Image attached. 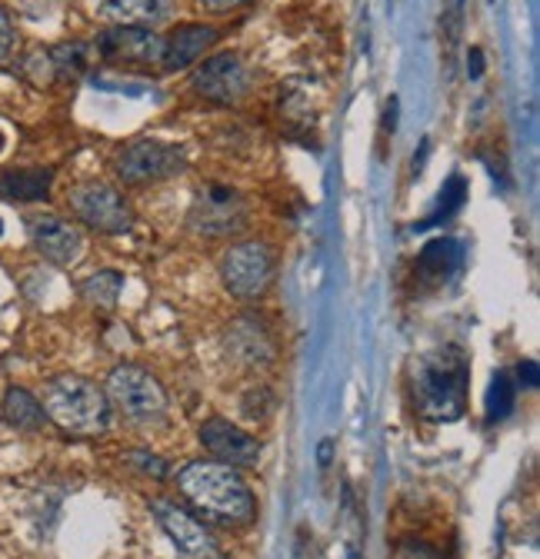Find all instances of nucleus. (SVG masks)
Segmentation results:
<instances>
[{
    "instance_id": "nucleus-1",
    "label": "nucleus",
    "mask_w": 540,
    "mask_h": 559,
    "mask_svg": "<svg viewBox=\"0 0 540 559\" xmlns=\"http://www.w3.org/2000/svg\"><path fill=\"white\" fill-rule=\"evenodd\" d=\"M177 489L184 500L211 523L221 526H250L257 503L244 476L218 460H193L177 473Z\"/></svg>"
},
{
    "instance_id": "nucleus-2",
    "label": "nucleus",
    "mask_w": 540,
    "mask_h": 559,
    "mask_svg": "<svg viewBox=\"0 0 540 559\" xmlns=\"http://www.w3.org/2000/svg\"><path fill=\"white\" fill-rule=\"evenodd\" d=\"M467 360L460 349L447 346L434 357H424L414 370V403L421 416L434 424H450L463 416L467 406Z\"/></svg>"
},
{
    "instance_id": "nucleus-3",
    "label": "nucleus",
    "mask_w": 540,
    "mask_h": 559,
    "mask_svg": "<svg viewBox=\"0 0 540 559\" xmlns=\"http://www.w3.org/2000/svg\"><path fill=\"white\" fill-rule=\"evenodd\" d=\"M44 413L67 433L97 437L110 424V403L97 383L78 373L54 377L44 386Z\"/></svg>"
},
{
    "instance_id": "nucleus-4",
    "label": "nucleus",
    "mask_w": 540,
    "mask_h": 559,
    "mask_svg": "<svg viewBox=\"0 0 540 559\" xmlns=\"http://www.w3.org/2000/svg\"><path fill=\"white\" fill-rule=\"evenodd\" d=\"M104 396L133 427H154L167 413V393L157 383V377L133 364H120L110 370L104 383Z\"/></svg>"
},
{
    "instance_id": "nucleus-5",
    "label": "nucleus",
    "mask_w": 540,
    "mask_h": 559,
    "mask_svg": "<svg viewBox=\"0 0 540 559\" xmlns=\"http://www.w3.org/2000/svg\"><path fill=\"white\" fill-rule=\"evenodd\" d=\"M67 206L71 214L87 224L97 234H127L133 227V210L127 203V197L101 180H87L78 183L71 193H67Z\"/></svg>"
},
{
    "instance_id": "nucleus-6",
    "label": "nucleus",
    "mask_w": 540,
    "mask_h": 559,
    "mask_svg": "<svg viewBox=\"0 0 540 559\" xmlns=\"http://www.w3.org/2000/svg\"><path fill=\"white\" fill-rule=\"evenodd\" d=\"M221 280L231 297L257 300L267 294L270 280H274V253L257 240L237 243L221 257Z\"/></svg>"
},
{
    "instance_id": "nucleus-7",
    "label": "nucleus",
    "mask_w": 540,
    "mask_h": 559,
    "mask_svg": "<svg viewBox=\"0 0 540 559\" xmlns=\"http://www.w3.org/2000/svg\"><path fill=\"white\" fill-rule=\"evenodd\" d=\"M187 224L200 237H231V234H240L247 227V203L231 187H208V190L197 193Z\"/></svg>"
},
{
    "instance_id": "nucleus-8",
    "label": "nucleus",
    "mask_w": 540,
    "mask_h": 559,
    "mask_svg": "<svg viewBox=\"0 0 540 559\" xmlns=\"http://www.w3.org/2000/svg\"><path fill=\"white\" fill-rule=\"evenodd\" d=\"M187 170V157L180 147L171 144H157V140H141L120 154L117 160V177L127 187H148V183H161L171 177H180Z\"/></svg>"
},
{
    "instance_id": "nucleus-9",
    "label": "nucleus",
    "mask_w": 540,
    "mask_h": 559,
    "mask_svg": "<svg viewBox=\"0 0 540 559\" xmlns=\"http://www.w3.org/2000/svg\"><path fill=\"white\" fill-rule=\"evenodd\" d=\"M190 87L204 100L237 104L247 94V70L234 50H221L204 63H197V70L190 74Z\"/></svg>"
},
{
    "instance_id": "nucleus-10",
    "label": "nucleus",
    "mask_w": 540,
    "mask_h": 559,
    "mask_svg": "<svg viewBox=\"0 0 540 559\" xmlns=\"http://www.w3.org/2000/svg\"><path fill=\"white\" fill-rule=\"evenodd\" d=\"M97 57L110 63H130V67H161L164 60V37H157L151 27H110L94 44Z\"/></svg>"
},
{
    "instance_id": "nucleus-11",
    "label": "nucleus",
    "mask_w": 540,
    "mask_h": 559,
    "mask_svg": "<svg viewBox=\"0 0 540 559\" xmlns=\"http://www.w3.org/2000/svg\"><path fill=\"white\" fill-rule=\"evenodd\" d=\"M154 520L161 523V530L171 536V543L177 546L180 559H218V543L208 533V526L193 520L184 507L171 503V500H154L151 503Z\"/></svg>"
},
{
    "instance_id": "nucleus-12",
    "label": "nucleus",
    "mask_w": 540,
    "mask_h": 559,
    "mask_svg": "<svg viewBox=\"0 0 540 559\" xmlns=\"http://www.w3.org/2000/svg\"><path fill=\"white\" fill-rule=\"evenodd\" d=\"M27 234L37 247V253L57 266H71L81 260L84 253V234L71 224V221H60L54 214H37L27 221Z\"/></svg>"
},
{
    "instance_id": "nucleus-13",
    "label": "nucleus",
    "mask_w": 540,
    "mask_h": 559,
    "mask_svg": "<svg viewBox=\"0 0 540 559\" xmlns=\"http://www.w3.org/2000/svg\"><path fill=\"white\" fill-rule=\"evenodd\" d=\"M200 447H204L218 463H227V466H257L260 460V443L244 433L240 427H234L231 419H208L204 427H200Z\"/></svg>"
},
{
    "instance_id": "nucleus-14",
    "label": "nucleus",
    "mask_w": 540,
    "mask_h": 559,
    "mask_svg": "<svg viewBox=\"0 0 540 559\" xmlns=\"http://www.w3.org/2000/svg\"><path fill=\"white\" fill-rule=\"evenodd\" d=\"M218 40V31L214 27H204V24H177L167 37H164V60H161V70H187L193 67L204 50Z\"/></svg>"
},
{
    "instance_id": "nucleus-15",
    "label": "nucleus",
    "mask_w": 540,
    "mask_h": 559,
    "mask_svg": "<svg viewBox=\"0 0 540 559\" xmlns=\"http://www.w3.org/2000/svg\"><path fill=\"white\" fill-rule=\"evenodd\" d=\"M174 14V0H104L101 17L114 27H157Z\"/></svg>"
},
{
    "instance_id": "nucleus-16",
    "label": "nucleus",
    "mask_w": 540,
    "mask_h": 559,
    "mask_svg": "<svg viewBox=\"0 0 540 559\" xmlns=\"http://www.w3.org/2000/svg\"><path fill=\"white\" fill-rule=\"evenodd\" d=\"M0 416H4V424L11 430H17V433H37L47 424L44 403L31 390H24V386H11L4 393V403H0Z\"/></svg>"
},
{
    "instance_id": "nucleus-17",
    "label": "nucleus",
    "mask_w": 540,
    "mask_h": 559,
    "mask_svg": "<svg viewBox=\"0 0 540 559\" xmlns=\"http://www.w3.org/2000/svg\"><path fill=\"white\" fill-rule=\"evenodd\" d=\"M54 174L44 167L34 170H8L0 174V200H11V203H37L50 193Z\"/></svg>"
},
{
    "instance_id": "nucleus-18",
    "label": "nucleus",
    "mask_w": 540,
    "mask_h": 559,
    "mask_svg": "<svg viewBox=\"0 0 540 559\" xmlns=\"http://www.w3.org/2000/svg\"><path fill=\"white\" fill-rule=\"evenodd\" d=\"M50 53V67H54V81H78L87 74L91 67V57L97 53L94 44H84V40H67V44H57L47 50Z\"/></svg>"
},
{
    "instance_id": "nucleus-19",
    "label": "nucleus",
    "mask_w": 540,
    "mask_h": 559,
    "mask_svg": "<svg viewBox=\"0 0 540 559\" xmlns=\"http://www.w3.org/2000/svg\"><path fill=\"white\" fill-rule=\"evenodd\" d=\"M120 290H124V276L117 270H101V273L87 276L84 287H81V294L87 297V304L104 307V310H110L117 304Z\"/></svg>"
},
{
    "instance_id": "nucleus-20",
    "label": "nucleus",
    "mask_w": 540,
    "mask_h": 559,
    "mask_svg": "<svg viewBox=\"0 0 540 559\" xmlns=\"http://www.w3.org/2000/svg\"><path fill=\"white\" fill-rule=\"evenodd\" d=\"M457 260H460V247L454 240H434L421 253V270H431L434 276H447L450 266H457Z\"/></svg>"
},
{
    "instance_id": "nucleus-21",
    "label": "nucleus",
    "mask_w": 540,
    "mask_h": 559,
    "mask_svg": "<svg viewBox=\"0 0 540 559\" xmlns=\"http://www.w3.org/2000/svg\"><path fill=\"white\" fill-rule=\"evenodd\" d=\"M510 409H514V386H510L507 373H497V380L488 393V413H491V419H504Z\"/></svg>"
},
{
    "instance_id": "nucleus-22",
    "label": "nucleus",
    "mask_w": 540,
    "mask_h": 559,
    "mask_svg": "<svg viewBox=\"0 0 540 559\" xmlns=\"http://www.w3.org/2000/svg\"><path fill=\"white\" fill-rule=\"evenodd\" d=\"M127 463H130V466H138L144 476H154V479H164V476L171 473V469H167V463H164L161 456H154V453H141V450H138V453H127Z\"/></svg>"
},
{
    "instance_id": "nucleus-23",
    "label": "nucleus",
    "mask_w": 540,
    "mask_h": 559,
    "mask_svg": "<svg viewBox=\"0 0 540 559\" xmlns=\"http://www.w3.org/2000/svg\"><path fill=\"white\" fill-rule=\"evenodd\" d=\"M394 559H441V552L427 543H418V539H403L397 546V556Z\"/></svg>"
},
{
    "instance_id": "nucleus-24",
    "label": "nucleus",
    "mask_w": 540,
    "mask_h": 559,
    "mask_svg": "<svg viewBox=\"0 0 540 559\" xmlns=\"http://www.w3.org/2000/svg\"><path fill=\"white\" fill-rule=\"evenodd\" d=\"M14 40H17V31H14V21L8 11H0V60H4L11 50H14Z\"/></svg>"
},
{
    "instance_id": "nucleus-25",
    "label": "nucleus",
    "mask_w": 540,
    "mask_h": 559,
    "mask_svg": "<svg viewBox=\"0 0 540 559\" xmlns=\"http://www.w3.org/2000/svg\"><path fill=\"white\" fill-rule=\"evenodd\" d=\"M208 11H214V14H224V11H237V8H247V4H254V0H200Z\"/></svg>"
},
{
    "instance_id": "nucleus-26",
    "label": "nucleus",
    "mask_w": 540,
    "mask_h": 559,
    "mask_svg": "<svg viewBox=\"0 0 540 559\" xmlns=\"http://www.w3.org/2000/svg\"><path fill=\"white\" fill-rule=\"evenodd\" d=\"M517 377H520V383H524L527 390H533V386H537V364H533V360H527V364H520V370H517Z\"/></svg>"
},
{
    "instance_id": "nucleus-27",
    "label": "nucleus",
    "mask_w": 540,
    "mask_h": 559,
    "mask_svg": "<svg viewBox=\"0 0 540 559\" xmlns=\"http://www.w3.org/2000/svg\"><path fill=\"white\" fill-rule=\"evenodd\" d=\"M330 456H333V440H324L320 450H317V463L327 469V466H330Z\"/></svg>"
},
{
    "instance_id": "nucleus-28",
    "label": "nucleus",
    "mask_w": 540,
    "mask_h": 559,
    "mask_svg": "<svg viewBox=\"0 0 540 559\" xmlns=\"http://www.w3.org/2000/svg\"><path fill=\"white\" fill-rule=\"evenodd\" d=\"M470 60H474V67H470V78H481V50H470Z\"/></svg>"
}]
</instances>
